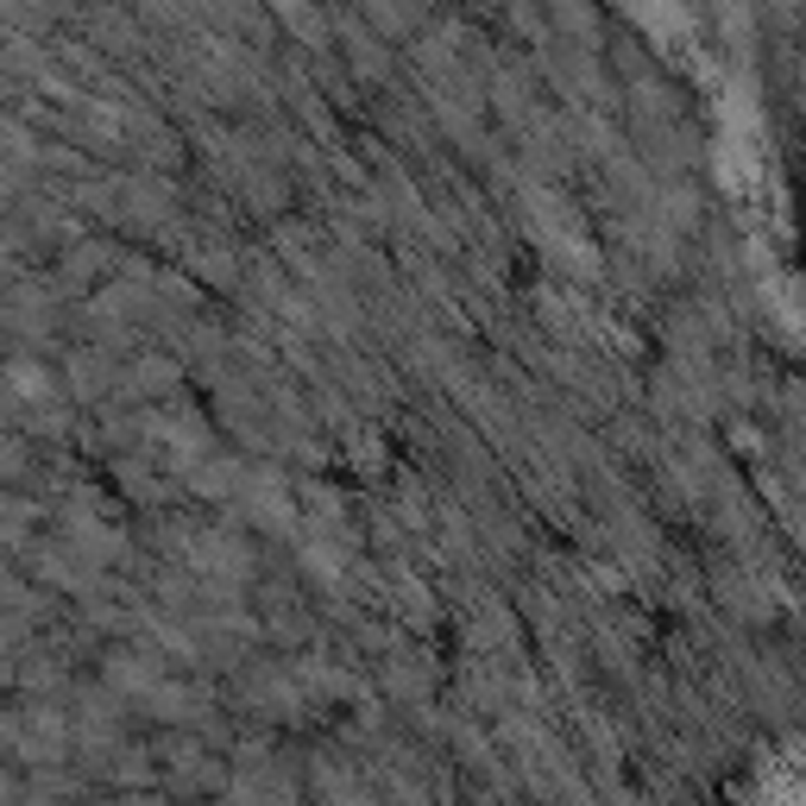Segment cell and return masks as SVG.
<instances>
[{
	"mask_svg": "<svg viewBox=\"0 0 806 806\" xmlns=\"http://www.w3.org/2000/svg\"><path fill=\"white\" fill-rule=\"evenodd\" d=\"M234 498H239V517H253L258 530H291V492L272 473H246Z\"/></svg>",
	"mask_w": 806,
	"mask_h": 806,
	"instance_id": "1",
	"label": "cell"
},
{
	"mask_svg": "<svg viewBox=\"0 0 806 806\" xmlns=\"http://www.w3.org/2000/svg\"><path fill=\"white\" fill-rule=\"evenodd\" d=\"M189 561H196V573H208V580H227V587H239L246 573H253V554H246V542H234V535H220V530H208V535H196L189 542Z\"/></svg>",
	"mask_w": 806,
	"mask_h": 806,
	"instance_id": "2",
	"label": "cell"
},
{
	"mask_svg": "<svg viewBox=\"0 0 806 806\" xmlns=\"http://www.w3.org/2000/svg\"><path fill=\"white\" fill-rule=\"evenodd\" d=\"M146 712L170 718V725H196V718L208 712V706H202V699L189 694V687H165V680H158V687L146 694Z\"/></svg>",
	"mask_w": 806,
	"mask_h": 806,
	"instance_id": "3",
	"label": "cell"
},
{
	"mask_svg": "<svg viewBox=\"0 0 806 806\" xmlns=\"http://www.w3.org/2000/svg\"><path fill=\"white\" fill-rule=\"evenodd\" d=\"M360 7H366V19L385 38H403L410 26H416V0H360Z\"/></svg>",
	"mask_w": 806,
	"mask_h": 806,
	"instance_id": "4",
	"label": "cell"
},
{
	"mask_svg": "<svg viewBox=\"0 0 806 806\" xmlns=\"http://www.w3.org/2000/svg\"><path fill=\"white\" fill-rule=\"evenodd\" d=\"M158 215H165V196H158L151 184H132L127 189V220H132V227H151Z\"/></svg>",
	"mask_w": 806,
	"mask_h": 806,
	"instance_id": "5",
	"label": "cell"
},
{
	"mask_svg": "<svg viewBox=\"0 0 806 806\" xmlns=\"http://www.w3.org/2000/svg\"><path fill=\"white\" fill-rule=\"evenodd\" d=\"M132 385H139V391H170V385H177V366L151 353V360H139V366H132Z\"/></svg>",
	"mask_w": 806,
	"mask_h": 806,
	"instance_id": "6",
	"label": "cell"
},
{
	"mask_svg": "<svg viewBox=\"0 0 806 806\" xmlns=\"http://www.w3.org/2000/svg\"><path fill=\"white\" fill-rule=\"evenodd\" d=\"M108 272V246H76L70 253V277H95Z\"/></svg>",
	"mask_w": 806,
	"mask_h": 806,
	"instance_id": "7",
	"label": "cell"
},
{
	"mask_svg": "<svg viewBox=\"0 0 806 806\" xmlns=\"http://www.w3.org/2000/svg\"><path fill=\"white\" fill-rule=\"evenodd\" d=\"M800 114H806V89H800Z\"/></svg>",
	"mask_w": 806,
	"mask_h": 806,
	"instance_id": "8",
	"label": "cell"
}]
</instances>
